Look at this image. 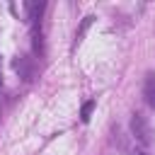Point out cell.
Here are the masks:
<instances>
[{"mask_svg":"<svg viewBox=\"0 0 155 155\" xmlns=\"http://www.w3.org/2000/svg\"><path fill=\"white\" fill-rule=\"evenodd\" d=\"M133 155H148V153H133Z\"/></svg>","mask_w":155,"mask_h":155,"instance_id":"5","label":"cell"},{"mask_svg":"<svg viewBox=\"0 0 155 155\" xmlns=\"http://www.w3.org/2000/svg\"><path fill=\"white\" fill-rule=\"evenodd\" d=\"M94 104H97L94 99H87V102L82 104V109H80V121H82V124H87V121L92 119V111H94Z\"/></svg>","mask_w":155,"mask_h":155,"instance_id":"4","label":"cell"},{"mask_svg":"<svg viewBox=\"0 0 155 155\" xmlns=\"http://www.w3.org/2000/svg\"><path fill=\"white\" fill-rule=\"evenodd\" d=\"M143 94H145V102L155 109V73H150L145 78V87H143Z\"/></svg>","mask_w":155,"mask_h":155,"instance_id":"3","label":"cell"},{"mask_svg":"<svg viewBox=\"0 0 155 155\" xmlns=\"http://www.w3.org/2000/svg\"><path fill=\"white\" fill-rule=\"evenodd\" d=\"M131 131H133L136 140H140L143 145L150 143V126H148V121H145L140 114H133V119H131Z\"/></svg>","mask_w":155,"mask_h":155,"instance_id":"1","label":"cell"},{"mask_svg":"<svg viewBox=\"0 0 155 155\" xmlns=\"http://www.w3.org/2000/svg\"><path fill=\"white\" fill-rule=\"evenodd\" d=\"M12 68L19 73V78L22 80H31L34 78V65H31V58H27V56H17L15 61H12Z\"/></svg>","mask_w":155,"mask_h":155,"instance_id":"2","label":"cell"}]
</instances>
